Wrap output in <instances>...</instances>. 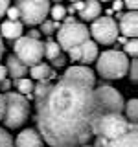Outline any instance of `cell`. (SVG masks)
Returning <instances> with one entry per match:
<instances>
[{"label":"cell","mask_w":138,"mask_h":147,"mask_svg":"<svg viewBox=\"0 0 138 147\" xmlns=\"http://www.w3.org/2000/svg\"><path fill=\"white\" fill-rule=\"evenodd\" d=\"M35 107L37 131L50 147H81L94 138L101 109L90 86L59 77Z\"/></svg>","instance_id":"cell-1"},{"label":"cell","mask_w":138,"mask_h":147,"mask_svg":"<svg viewBox=\"0 0 138 147\" xmlns=\"http://www.w3.org/2000/svg\"><path fill=\"white\" fill-rule=\"evenodd\" d=\"M129 57L122 50H105L96 59V72L107 81H118L127 76Z\"/></svg>","instance_id":"cell-2"},{"label":"cell","mask_w":138,"mask_h":147,"mask_svg":"<svg viewBox=\"0 0 138 147\" xmlns=\"http://www.w3.org/2000/svg\"><path fill=\"white\" fill-rule=\"evenodd\" d=\"M136 129L135 123H131L129 119L120 112H101L98 119L94 121V138L99 136L103 140H116V138L127 134L129 131Z\"/></svg>","instance_id":"cell-3"},{"label":"cell","mask_w":138,"mask_h":147,"mask_svg":"<svg viewBox=\"0 0 138 147\" xmlns=\"http://www.w3.org/2000/svg\"><path fill=\"white\" fill-rule=\"evenodd\" d=\"M30 118V101L18 92L4 94V116L2 123L6 129H20Z\"/></svg>","instance_id":"cell-4"},{"label":"cell","mask_w":138,"mask_h":147,"mask_svg":"<svg viewBox=\"0 0 138 147\" xmlns=\"http://www.w3.org/2000/svg\"><path fill=\"white\" fill-rule=\"evenodd\" d=\"M13 55L30 68V66H33V64L43 61L44 44H43V40H39V39H30V37L22 35V37H18L15 40V44H13Z\"/></svg>","instance_id":"cell-5"},{"label":"cell","mask_w":138,"mask_h":147,"mask_svg":"<svg viewBox=\"0 0 138 147\" xmlns=\"http://www.w3.org/2000/svg\"><path fill=\"white\" fill-rule=\"evenodd\" d=\"M18 9V20L24 26H37L46 20L50 13V0H20L15 4Z\"/></svg>","instance_id":"cell-6"},{"label":"cell","mask_w":138,"mask_h":147,"mask_svg":"<svg viewBox=\"0 0 138 147\" xmlns=\"http://www.w3.org/2000/svg\"><path fill=\"white\" fill-rule=\"evenodd\" d=\"M55 33H57V40H55V42H57L59 48L64 50V52L76 48V46H79L81 42H85V40L90 39L87 24L77 22V20L72 22V24H63Z\"/></svg>","instance_id":"cell-7"},{"label":"cell","mask_w":138,"mask_h":147,"mask_svg":"<svg viewBox=\"0 0 138 147\" xmlns=\"http://www.w3.org/2000/svg\"><path fill=\"white\" fill-rule=\"evenodd\" d=\"M89 33L94 37L96 44H114L116 37L120 35L118 31V24L112 17H98L92 20V24L89 28Z\"/></svg>","instance_id":"cell-8"},{"label":"cell","mask_w":138,"mask_h":147,"mask_svg":"<svg viewBox=\"0 0 138 147\" xmlns=\"http://www.w3.org/2000/svg\"><path fill=\"white\" fill-rule=\"evenodd\" d=\"M94 98L98 101L101 112H123V96L110 85H99L94 86Z\"/></svg>","instance_id":"cell-9"},{"label":"cell","mask_w":138,"mask_h":147,"mask_svg":"<svg viewBox=\"0 0 138 147\" xmlns=\"http://www.w3.org/2000/svg\"><path fill=\"white\" fill-rule=\"evenodd\" d=\"M99 55V50H98V44L94 42V40H85V42H81L79 46H76V48L68 50V57H70L72 63H79L83 66H89V64L96 63V59H98Z\"/></svg>","instance_id":"cell-10"},{"label":"cell","mask_w":138,"mask_h":147,"mask_svg":"<svg viewBox=\"0 0 138 147\" xmlns=\"http://www.w3.org/2000/svg\"><path fill=\"white\" fill-rule=\"evenodd\" d=\"M61 77L77 81V83H83V85L90 86V88H94V86H96V74H94V70H90L89 66H83V64L68 66Z\"/></svg>","instance_id":"cell-11"},{"label":"cell","mask_w":138,"mask_h":147,"mask_svg":"<svg viewBox=\"0 0 138 147\" xmlns=\"http://www.w3.org/2000/svg\"><path fill=\"white\" fill-rule=\"evenodd\" d=\"M118 31L125 39H136L138 35V13L136 11H127L122 13L118 18Z\"/></svg>","instance_id":"cell-12"},{"label":"cell","mask_w":138,"mask_h":147,"mask_svg":"<svg viewBox=\"0 0 138 147\" xmlns=\"http://www.w3.org/2000/svg\"><path fill=\"white\" fill-rule=\"evenodd\" d=\"M94 147H138V132L136 129L129 131L127 134L116 138V140H103V138L96 136Z\"/></svg>","instance_id":"cell-13"},{"label":"cell","mask_w":138,"mask_h":147,"mask_svg":"<svg viewBox=\"0 0 138 147\" xmlns=\"http://www.w3.org/2000/svg\"><path fill=\"white\" fill-rule=\"evenodd\" d=\"M13 147H44V142L37 129H24L17 134Z\"/></svg>","instance_id":"cell-14"},{"label":"cell","mask_w":138,"mask_h":147,"mask_svg":"<svg viewBox=\"0 0 138 147\" xmlns=\"http://www.w3.org/2000/svg\"><path fill=\"white\" fill-rule=\"evenodd\" d=\"M24 35V24L20 20H4L0 24V37L9 40H17Z\"/></svg>","instance_id":"cell-15"},{"label":"cell","mask_w":138,"mask_h":147,"mask_svg":"<svg viewBox=\"0 0 138 147\" xmlns=\"http://www.w3.org/2000/svg\"><path fill=\"white\" fill-rule=\"evenodd\" d=\"M81 20L85 22H92L94 18H98L101 15V2L99 0H83V6L77 11Z\"/></svg>","instance_id":"cell-16"},{"label":"cell","mask_w":138,"mask_h":147,"mask_svg":"<svg viewBox=\"0 0 138 147\" xmlns=\"http://www.w3.org/2000/svg\"><path fill=\"white\" fill-rule=\"evenodd\" d=\"M6 70H7V77H11V79H18V77H26L28 76V66L22 61H18L15 55H7L6 59Z\"/></svg>","instance_id":"cell-17"},{"label":"cell","mask_w":138,"mask_h":147,"mask_svg":"<svg viewBox=\"0 0 138 147\" xmlns=\"http://www.w3.org/2000/svg\"><path fill=\"white\" fill-rule=\"evenodd\" d=\"M52 76V66L48 63H37L33 66H30V79L31 81H44V79H50Z\"/></svg>","instance_id":"cell-18"},{"label":"cell","mask_w":138,"mask_h":147,"mask_svg":"<svg viewBox=\"0 0 138 147\" xmlns=\"http://www.w3.org/2000/svg\"><path fill=\"white\" fill-rule=\"evenodd\" d=\"M13 85H15V88L18 94H22L24 98L30 101V99H33L31 98V90H33V81L30 79V77H18V79H13Z\"/></svg>","instance_id":"cell-19"},{"label":"cell","mask_w":138,"mask_h":147,"mask_svg":"<svg viewBox=\"0 0 138 147\" xmlns=\"http://www.w3.org/2000/svg\"><path fill=\"white\" fill-rule=\"evenodd\" d=\"M123 116H125L131 123H135L136 125V119H138V99L136 98H133V99H129L125 105H123Z\"/></svg>","instance_id":"cell-20"},{"label":"cell","mask_w":138,"mask_h":147,"mask_svg":"<svg viewBox=\"0 0 138 147\" xmlns=\"http://www.w3.org/2000/svg\"><path fill=\"white\" fill-rule=\"evenodd\" d=\"M44 44V57L48 59V61H52V59H55L57 55H61V48H59V44L55 42L53 39H48Z\"/></svg>","instance_id":"cell-21"},{"label":"cell","mask_w":138,"mask_h":147,"mask_svg":"<svg viewBox=\"0 0 138 147\" xmlns=\"http://www.w3.org/2000/svg\"><path fill=\"white\" fill-rule=\"evenodd\" d=\"M41 35H46V37H52L55 31L59 30V28H61V24H59V22H55V20H48V18H46V20H43L41 22Z\"/></svg>","instance_id":"cell-22"},{"label":"cell","mask_w":138,"mask_h":147,"mask_svg":"<svg viewBox=\"0 0 138 147\" xmlns=\"http://www.w3.org/2000/svg\"><path fill=\"white\" fill-rule=\"evenodd\" d=\"M50 17H52V20L55 22H61L64 17H66V9H64L63 4H53V6H50V13H48Z\"/></svg>","instance_id":"cell-23"},{"label":"cell","mask_w":138,"mask_h":147,"mask_svg":"<svg viewBox=\"0 0 138 147\" xmlns=\"http://www.w3.org/2000/svg\"><path fill=\"white\" fill-rule=\"evenodd\" d=\"M122 52L127 55V57H133V59H136V53H138V40L136 39H127L125 40V44L122 46Z\"/></svg>","instance_id":"cell-24"},{"label":"cell","mask_w":138,"mask_h":147,"mask_svg":"<svg viewBox=\"0 0 138 147\" xmlns=\"http://www.w3.org/2000/svg\"><path fill=\"white\" fill-rule=\"evenodd\" d=\"M0 147H13V136L4 127H0Z\"/></svg>","instance_id":"cell-25"},{"label":"cell","mask_w":138,"mask_h":147,"mask_svg":"<svg viewBox=\"0 0 138 147\" xmlns=\"http://www.w3.org/2000/svg\"><path fill=\"white\" fill-rule=\"evenodd\" d=\"M127 76H129V79H131V83H135V85H136V81H138V63H136V59L129 61Z\"/></svg>","instance_id":"cell-26"},{"label":"cell","mask_w":138,"mask_h":147,"mask_svg":"<svg viewBox=\"0 0 138 147\" xmlns=\"http://www.w3.org/2000/svg\"><path fill=\"white\" fill-rule=\"evenodd\" d=\"M6 17H7V20H18V9H17V6H9L6 9Z\"/></svg>","instance_id":"cell-27"},{"label":"cell","mask_w":138,"mask_h":147,"mask_svg":"<svg viewBox=\"0 0 138 147\" xmlns=\"http://www.w3.org/2000/svg\"><path fill=\"white\" fill-rule=\"evenodd\" d=\"M64 64H66V57H64V55H57L55 59H52V64H50V66L52 68H63Z\"/></svg>","instance_id":"cell-28"},{"label":"cell","mask_w":138,"mask_h":147,"mask_svg":"<svg viewBox=\"0 0 138 147\" xmlns=\"http://www.w3.org/2000/svg\"><path fill=\"white\" fill-rule=\"evenodd\" d=\"M123 7H127V11H136L138 7V0H122Z\"/></svg>","instance_id":"cell-29"},{"label":"cell","mask_w":138,"mask_h":147,"mask_svg":"<svg viewBox=\"0 0 138 147\" xmlns=\"http://www.w3.org/2000/svg\"><path fill=\"white\" fill-rule=\"evenodd\" d=\"M11 86H13V81L9 79V77H6L4 81H0V90H4V94H6V92H11Z\"/></svg>","instance_id":"cell-30"},{"label":"cell","mask_w":138,"mask_h":147,"mask_svg":"<svg viewBox=\"0 0 138 147\" xmlns=\"http://www.w3.org/2000/svg\"><path fill=\"white\" fill-rule=\"evenodd\" d=\"M9 7V0H0V18L6 15V9Z\"/></svg>","instance_id":"cell-31"},{"label":"cell","mask_w":138,"mask_h":147,"mask_svg":"<svg viewBox=\"0 0 138 147\" xmlns=\"http://www.w3.org/2000/svg\"><path fill=\"white\" fill-rule=\"evenodd\" d=\"M26 37H30V39H39V40H41V37H43V35H41V31H39V30H30Z\"/></svg>","instance_id":"cell-32"},{"label":"cell","mask_w":138,"mask_h":147,"mask_svg":"<svg viewBox=\"0 0 138 147\" xmlns=\"http://www.w3.org/2000/svg\"><path fill=\"white\" fill-rule=\"evenodd\" d=\"M123 7V4H122V0H112V11H120V9Z\"/></svg>","instance_id":"cell-33"},{"label":"cell","mask_w":138,"mask_h":147,"mask_svg":"<svg viewBox=\"0 0 138 147\" xmlns=\"http://www.w3.org/2000/svg\"><path fill=\"white\" fill-rule=\"evenodd\" d=\"M6 77H7V70H6L4 64H0V81H4Z\"/></svg>","instance_id":"cell-34"},{"label":"cell","mask_w":138,"mask_h":147,"mask_svg":"<svg viewBox=\"0 0 138 147\" xmlns=\"http://www.w3.org/2000/svg\"><path fill=\"white\" fill-rule=\"evenodd\" d=\"M4 116V94H0V121H2Z\"/></svg>","instance_id":"cell-35"},{"label":"cell","mask_w":138,"mask_h":147,"mask_svg":"<svg viewBox=\"0 0 138 147\" xmlns=\"http://www.w3.org/2000/svg\"><path fill=\"white\" fill-rule=\"evenodd\" d=\"M4 50H6V46L2 42V37H0V59H2V55H4Z\"/></svg>","instance_id":"cell-36"},{"label":"cell","mask_w":138,"mask_h":147,"mask_svg":"<svg viewBox=\"0 0 138 147\" xmlns=\"http://www.w3.org/2000/svg\"><path fill=\"white\" fill-rule=\"evenodd\" d=\"M99 2H112V0H99Z\"/></svg>","instance_id":"cell-37"},{"label":"cell","mask_w":138,"mask_h":147,"mask_svg":"<svg viewBox=\"0 0 138 147\" xmlns=\"http://www.w3.org/2000/svg\"><path fill=\"white\" fill-rule=\"evenodd\" d=\"M81 147H94V145H89V144H87V145H81Z\"/></svg>","instance_id":"cell-38"},{"label":"cell","mask_w":138,"mask_h":147,"mask_svg":"<svg viewBox=\"0 0 138 147\" xmlns=\"http://www.w3.org/2000/svg\"><path fill=\"white\" fill-rule=\"evenodd\" d=\"M50 2H52V0H50ZM57 2H59V0H55V4H57Z\"/></svg>","instance_id":"cell-39"},{"label":"cell","mask_w":138,"mask_h":147,"mask_svg":"<svg viewBox=\"0 0 138 147\" xmlns=\"http://www.w3.org/2000/svg\"><path fill=\"white\" fill-rule=\"evenodd\" d=\"M70 2H77V0H70Z\"/></svg>","instance_id":"cell-40"},{"label":"cell","mask_w":138,"mask_h":147,"mask_svg":"<svg viewBox=\"0 0 138 147\" xmlns=\"http://www.w3.org/2000/svg\"><path fill=\"white\" fill-rule=\"evenodd\" d=\"M17 2H20V0H17Z\"/></svg>","instance_id":"cell-41"}]
</instances>
